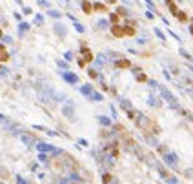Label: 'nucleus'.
<instances>
[{"instance_id": "obj_1", "label": "nucleus", "mask_w": 193, "mask_h": 184, "mask_svg": "<svg viewBox=\"0 0 193 184\" xmlns=\"http://www.w3.org/2000/svg\"><path fill=\"white\" fill-rule=\"evenodd\" d=\"M111 35H113V37H117V38H124L126 37V35H124V27L118 26V24H117V26H111Z\"/></svg>"}, {"instance_id": "obj_2", "label": "nucleus", "mask_w": 193, "mask_h": 184, "mask_svg": "<svg viewBox=\"0 0 193 184\" xmlns=\"http://www.w3.org/2000/svg\"><path fill=\"white\" fill-rule=\"evenodd\" d=\"M9 60V53H7V49L0 44V62H7Z\"/></svg>"}, {"instance_id": "obj_3", "label": "nucleus", "mask_w": 193, "mask_h": 184, "mask_svg": "<svg viewBox=\"0 0 193 184\" xmlns=\"http://www.w3.org/2000/svg\"><path fill=\"white\" fill-rule=\"evenodd\" d=\"M82 11L86 13V15H91L93 13V6L89 4V0H84V2H82Z\"/></svg>"}, {"instance_id": "obj_4", "label": "nucleus", "mask_w": 193, "mask_h": 184, "mask_svg": "<svg viewBox=\"0 0 193 184\" xmlns=\"http://www.w3.org/2000/svg\"><path fill=\"white\" fill-rule=\"evenodd\" d=\"M124 35H126V37H135V35H137L135 26H124Z\"/></svg>"}, {"instance_id": "obj_5", "label": "nucleus", "mask_w": 193, "mask_h": 184, "mask_svg": "<svg viewBox=\"0 0 193 184\" xmlns=\"http://www.w3.org/2000/svg\"><path fill=\"white\" fill-rule=\"evenodd\" d=\"M93 11H97V13H108V6L106 4H95V6H93Z\"/></svg>"}, {"instance_id": "obj_6", "label": "nucleus", "mask_w": 193, "mask_h": 184, "mask_svg": "<svg viewBox=\"0 0 193 184\" xmlns=\"http://www.w3.org/2000/svg\"><path fill=\"white\" fill-rule=\"evenodd\" d=\"M131 66V62L128 60V58H124V60H118L117 62V68H130Z\"/></svg>"}, {"instance_id": "obj_7", "label": "nucleus", "mask_w": 193, "mask_h": 184, "mask_svg": "<svg viewBox=\"0 0 193 184\" xmlns=\"http://www.w3.org/2000/svg\"><path fill=\"white\" fill-rule=\"evenodd\" d=\"M177 18H179L180 22H188V13L186 11H179L177 13Z\"/></svg>"}, {"instance_id": "obj_8", "label": "nucleus", "mask_w": 193, "mask_h": 184, "mask_svg": "<svg viewBox=\"0 0 193 184\" xmlns=\"http://www.w3.org/2000/svg\"><path fill=\"white\" fill-rule=\"evenodd\" d=\"M110 20H111L113 26H117L118 20H120V17H118V15H115V13H111V15H110Z\"/></svg>"}, {"instance_id": "obj_9", "label": "nucleus", "mask_w": 193, "mask_h": 184, "mask_svg": "<svg viewBox=\"0 0 193 184\" xmlns=\"http://www.w3.org/2000/svg\"><path fill=\"white\" fill-rule=\"evenodd\" d=\"M170 11H171L173 15H175V17H177V13H179V9H177V6H175V4H173V2L170 4Z\"/></svg>"}, {"instance_id": "obj_10", "label": "nucleus", "mask_w": 193, "mask_h": 184, "mask_svg": "<svg viewBox=\"0 0 193 184\" xmlns=\"http://www.w3.org/2000/svg\"><path fill=\"white\" fill-rule=\"evenodd\" d=\"M110 181H111V177H110V173H106V175H104V182H106V184H108V182H110Z\"/></svg>"}]
</instances>
